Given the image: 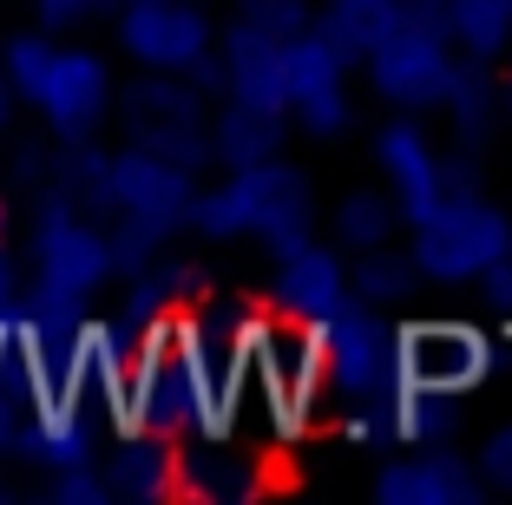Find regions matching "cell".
I'll list each match as a JSON object with an SVG mask.
<instances>
[{"instance_id": "obj_1", "label": "cell", "mask_w": 512, "mask_h": 505, "mask_svg": "<svg viewBox=\"0 0 512 505\" xmlns=\"http://www.w3.org/2000/svg\"><path fill=\"white\" fill-rule=\"evenodd\" d=\"M66 191L86 197V210H99L112 230V250H119V269L138 263L145 250L191 223V164L165 158L151 145H125V151H86L73 145L66 151Z\"/></svg>"}, {"instance_id": "obj_2", "label": "cell", "mask_w": 512, "mask_h": 505, "mask_svg": "<svg viewBox=\"0 0 512 505\" xmlns=\"http://www.w3.org/2000/svg\"><path fill=\"white\" fill-rule=\"evenodd\" d=\"M407 223V263L421 283H440V289H473L499 269V256L512 250V217L480 197L473 184H440L427 204L401 210Z\"/></svg>"}, {"instance_id": "obj_3", "label": "cell", "mask_w": 512, "mask_h": 505, "mask_svg": "<svg viewBox=\"0 0 512 505\" xmlns=\"http://www.w3.org/2000/svg\"><path fill=\"white\" fill-rule=\"evenodd\" d=\"M0 73H7L20 105H33L66 138H86L112 112V66L99 53H86V46L53 40V33H20L7 46V66Z\"/></svg>"}, {"instance_id": "obj_4", "label": "cell", "mask_w": 512, "mask_h": 505, "mask_svg": "<svg viewBox=\"0 0 512 505\" xmlns=\"http://www.w3.org/2000/svg\"><path fill=\"white\" fill-rule=\"evenodd\" d=\"M355 66L368 73V86H375L394 112H434V105H453L473 86V66L460 60V46L447 40L440 14H414V7H407Z\"/></svg>"}, {"instance_id": "obj_5", "label": "cell", "mask_w": 512, "mask_h": 505, "mask_svg": "<svg viewBox=\"0 0 512 505\" xmlns=\"http://www.w3.org/2000/svg\"><path fill=\"white\" fill-rule=\"evenodd\" d=\"M191 223L211 243H230V237H263L270 243L276 230L309 223V184H302V171L283 164L276 151L270 158H250V164H230L211 191L191 197Z\"/></svg>"}, {"instance_id": "obj_6", "label": "cell", "mask_w": 512, "mask_h": 505, "mask_svg": "<svg viewBox=\"0 0 512 505\" xmlns=\"http://www.w3.org/2000/svg\"><path fill=\"white\" fill-rule=\"evenodd\" d=\"M27 256H33V283H40V296H53L60 315L86 309V302L112 283V269H119L112 230L92 217V210H79L73 197H46L40 204Z\"/></svg>"}, {"instance_id": "obj_7", "label": "cell", "mask_w": 512, "mask_h": 505, "mask_svg": "<svg viewBox=\"0 0 512 505\" xmlns=\"http://www.w3.org/2000/svg\"><path fill=\"white\" fill-rule=\"evenodd\" d=\"M283 119H296L309 138H342L355 119L348 60L316 27H296L283 40Z\"/></svg>"}, {"instance_id": "obj_8", "label": "cell", "mask_w": 512, "mask_h": 505, "mask_svg": "<svg viewBox=\"0 0 512 505\" xmlns=\"http://www.w3.org/2000/svg\"><path fill=\"white\" fill-rule=\"evenodd\" d=\"M119 53L138 60L145 73H191L211 60V20L197 0H125Z\"/></svg>"}, {"instance_id": "obj_9", "label": "cell", "mask_w": 512, "mask_h": 505, "mask_svg": "<svg viewBox=\"0 0 512 505\" xmlns=\"http://www.w3.org/2000/svg\"><path fill=\"white\" fill-rule=\"evenodd\" d=\"M270 269H276V296H283L289 322L329 315L335 302L348 296V263H342V250H329L309 223L276 230V237H270Z\"/></svg>"}, {"instance_id": "obj_10", "label": "cell", "mask_w": 512, "mask_h": 505, "mask_svg": "<svg viewBox=\"0 0 512 505\" xmlns=\"http://www.w3.org/2000/svg\"><path fill=\"white\" fill-rule=\"evenodd\" d=\"M480 492H486V479L473 473V460H460V453H427L421 440L375 473L381 505H473Z\"/></svg>"}, {"instance_id": "obj_11", "label": "cell", "mask_w": 512, "mask_h": 505, "mask_svg": "<svg viewBox=\"0 0 512 505\" xmlns=\"http://www.w3.org/2000/svg\"><path fill=\"white\" fill-rule=\"evenodd\" d=\"M283 40H289V33H270V27L237 20V27L224 33V46H217L224 99L256 105V112H283Z\"/></svg>"}, {"instance_id": "obj_12", "label": "cell", "mask_w": 512, "mask_h": 505, "mask_svg": "<svg viewBox=\"0 0 512 505\" xmlns=\"http://www.w3.org/2000/svg\"><path fill=\"white\" fill-rule=\"evenodd\" d=\"M132 145H151V151L184 158V164L204 151V112H197V99L171 73H151L132 92Z\"/></svg>"}, {"instance_id": "obj_13", "label": "cell", "mask_w": 512, "mask_h": 505, "mask_svg": "<svg viewBox=\"0 0 512 505\" xmlns=\"http://www.w3.org/2000/svg\"><path fill=\"white\" fill-rule=\"evenodd\" d=\"M375 171H381V184H388L394 210L427 204V197L447 184V158H440V145L414 119H388L375 132Z\"/></svg>"}, {"instance_id": "obj_14", "label": "cell", "mask_w": 512, "mask_h": 505, "mask_svg": "<svg viewBox=\"0 0 512 505\" xmlns=\"http://www.w3.org/2000/svg\"><path fill=\"white\" fill-rule=\"evenodd\" d=\"M401 14H407L401 0H322L309 27H316L322 40H329L348 66H355V60H362V53H368V46H375Z\"/></svg>"}, {"instance_id": "obj_15", "label": "cell", "mask_w": 512, "mask_h": 505, "mask_svg": "<svg viewBox=\"0 0 512 505\" xmlns=\"http://www.w3.org/2000/svg\"><path fill=\"white\" fill-rule=\"evenodd\" d=\"M276 138H283V112H256V105L230 99L211 125H204V151L224 164H250V158H270Z\"/></svg>"}, {"instance_id": "obj_16", "label": "cell", "mask_w": 512, "mask_h": 505, "mask_svg": "<svg viewBox=\"0 0 512 505\" xmlns=\"http://www.w3.org/2000/svg\"><path fill=\"white\" fill-rule=\"evenodd\" d=\"M388 237H394V197H381V191H355V197H342V243L381 250Z\"/></svg>"}, {"instance_id": "obj_17", "label": "cell", "mask_w": 512, "mask_h": 505, "mask_svg": "<svg viewBox=\"0 0 512 505\" xmlns=\"http://www.w3.org/2000/svg\"><path fill=\"white\" fill-rule=\"evenodd\" d=\"M53 505H106L112 499V479L99 460H60V473H53Z\"/></svg>"}, {"instance_id": "obj_18", "label": "cell", "mask_w": 512, "mask_h": 505, "mask_svg": "<svg viewBox=\"0 0 512 505\" xmlns=\"http://www.w3.org/2000/svg\"><path fill=\"white\" fill-rule=\"evenodd\" d=\"M237 20L270 27V33H296V27H309V0H243Z\"/></svg>"}, {"instance_id": "obj_19", "label": "cell", "mask_w": 512, "mask_h": 505, "mask_svg": "<svg viewBox=\"0 0 512 505\" xmlns=\"http://www.w3.org/2000/svg\"><path fill=\"white\" fill-rule=\"evenodd\" d=\"M480 479H493V486H512V427H493L486 433V453L480 466H473Z\"/></svg>"}, {"instance_id": "obj_20", "label": "cell", "mask_w": 512, "mask_h": 505, "mask_svg": "<svg viewBox=\"0 0 512 505\" xmlns=\"http://www.w3.org/2000/svg\"><path fill=\"white\" fill-rule=\"evenodd\" d=\"M33 7H40V20H46V27H79V20L106 14L112 0H33Z\"/></svg>"}, {"instance_id": "obj_21", "label": "cell", "mask_w": 512, "mask_h": 505, "mask_svg": "<svg viewBox=\"0 0 512 505\" xmlns=\"http://www.w3.org/2000/svg\"><path fill=\"white\" fill-rule=\"evenodd\" d=\"M14 256H7V217H0V309H14Z\"/></svg>"}, {"instance_id": "obj_22", "label": "cell", "mask_w": 512, "mask_h": 505, "mask_svg": "<svg viewBox=\"0 0 512 505\" xmlns=\"http://www.w3.org/2000/svg\"><path fill=\"white\" fill-rule=\"evenodd\" d=\"M486 289H493V302H499V309L512 315V250L499 256V269H493V276H486Z\"/></svg>"}, {"instance_id": "obj_23", "label": "cell", "mask_w": 512, "mask_h": 505, "mask_svg": "<svg viewBox=\"0 0 512 505\" xmlns=\"http://www.w3.org/2000/svg\"><path fill=\"white\" fill-rule=\"evenodd\" d=\"M7 119H14V86H7V73H0V138H7Z\"/></svg>"}]
</instances>
